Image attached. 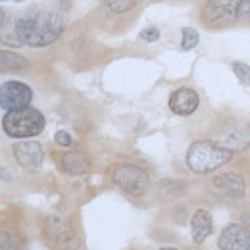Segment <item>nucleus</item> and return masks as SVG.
Masks as SVG:
<instances>
[{"instance_id": "nucleus-1", "label": "nucleus", "mask_w": 250, "mask_h": 250, "mask_svg": "<svg viewBox=\"0 0 250 250\" xmlns=\"http://www.w3.org/2000/svg\"><path fill=\"white\" fill-rule=\"evenodd\" d=\"M20 41L31 48H44L54 44L65 29V18L54 10H39L25 14L14 21Z\"/></svg>"}, {"instance_id": "nucleus-2", "label": "nucleus", "mask_w": 250, "mask_h": 250, "mask_svg": "<svg viewBox=\"0 0 250 250\" xmlns=\"http://www.w3.org/2000/svg\"><path fill=\"white\" fill-rule=\"evenodd\" d=\"M233 156V152L221 148L214 141H194L187 150V167L192 173L206 175L223 167Z\"/></svg>"}, {"instance_id": "nucleus-3", "label": "nucleus", "mask_w": 250, "mask_h": 250, "mask_svg": "<svg viewBox=\"0 0 250 250\" xmlns=\"http://www.w3.org/2000/svg\"><path fill=\"white\" fill-rule=\"evenodd\" d=\"M44 125H46V120H44L42 112L33 108V106L6 112L4 118H2L4 135L10 137V139H18V141L41 135L44 131Z\"/></svg>"}, {"instance_id": "nucleus-4", "label": "nucleus", "mask_w": 250, "mask_h": 250, "mask_svg": "<svg viewBox=\"0 0 250 250\" xmlns=\"http://www.w3.org/2000/svg\"><path fill=\"white\" fill-rule=\"evenodd\" d=\"M114 185L131 196H143L150 188V175L145 167L135 164H120L112 171Z\"/></svg>"}, {"instance_id": "nucleus-5", "label": "nucleus", "mask_w": 250, "mask_h": 250, "mask_svg": "<svg viewBox=\"0 0 250 250\" xmlns=\"http://www.w3.org/2000/svg\"><path fill=\"white\" fill-rule=\"evenodd\" d=\"M229 152H245L250 148V124L249 122H227L214 131L210 139Z\"/></svg>"}, {"instance_id": "nucleus-6", "label": "nucleus", "mask_w": 250, "mask_h": 250, "mask_svg": "<svg viewBox=\"0 0 250 250\" xmlns=\"http://www.w3.org/2000/svg\"><path fill=\"white\" fill-rule=\"evenodd\" d=\"M33 89L21 81H4L0 85V108L4 112L31 106Z\"/></svg>"}, {"instance_id": "nucleus-7", "label": "nucleus", "mask_w": 250, "mask_h": 250, "mask_svg": "<svg viewBox=\"0 0 250 250\" xmlns=\"http://www.w3.org/2000/svg\"><path fill=\"white\" fill-rule=\"evenodd\" d=\"M12 152L16 162L20 164V167H23L25 171H39L42 167V162H44V148L41 143L31 141V139H21L18 143H14L12 146Z\"/></svg>"}, {"instance_id": "nucleus-8", "label": "nucleus", "mask_w": 250, "mask_h": 250, "mask_svg": "<svg viewBox=\"0 0 250 250\" xmlns=\"http://www.w3.org/2000/svg\"><path fill=\"white\" fill-rule=\"evenodd\" d=\"M44 231H46V237L50 239V243H54V247H58V249L77 250L79 247V241H77L71 225L62 216H50L44 223Z\"/></svg>"}, {"instance_id": "nucleus-9", "label": "nucleus", "mask_w": 250, "mask_h": 250, "mask_svg": "<svg viewBox=\"0 0 250 250\" xmlns=\"http://www.w3.org/2000/svg\"><path fill=\"white\" fill-rule=\"evenodd\" d=\"M169 110L175 114V116H183L187 118L190 114H194L200 106V96L194 89L190 87H181L177 91H173L169 96V102H167Z\"/></svg>"}, {"instance_id": "nucleus-10", "label": "nucleus", "mask_w": 250, "mask_h": 250, "mask_svg": "<svg viewBox=\"0 0 250 250\" xmlns=\"http://www.w3.org/2000/svg\"><path fill=\"white\" fill-rule=\"evenodd\" d=\"M221 250H250V231L241 223H229L218 241Z\"/></svg>"}, {"instance_id": "nucleus-11", "label": "nucleus", "mask_w": 250, "mask_h": 250, "mask_svg": "<svg viewBox=\"0 0 250 250\" xmlns=\"http://www.w3.org/2000/svg\"><path fill=\"white\" fill-rule=\"evenodd\" d=\"M208 6L204 10V18L210 21L233 20L239 16L241 0H206Z\"/></svg>"}, {"instance_id": "nucleus-12", "label": "nucleus", "mask_w": 250, "mask_h": 250, "mask_svg": "<svg viewBox=\"0 0 250 250\" xmlns=\"http://www.w3.org/2000/svg\"><path fill=\"white\" fill-rule=\"evenodd\" d=\"M214 231V221H212V214L204 208L196 210L190 218V237L194 245H202Z\"/></svg>"}, {"instance_id": "nucleus-13", "label": "nucleus", "mask_w": 250, "mask_h": 250, "mask_svg": "<svg viewBox=\"0 0 250 250\" xmlns=\"http://www.w3.org/2000/svg\"><path fill=\"white\" fill-rule=\"evenodd\" d=\"M212 185L223 194L233 196V198H241L245 194V177L235 171H225V173L216 175L212 179Z\"/></svg>"}, {"instance_id": "nucleus-14", "label": "nucleus", "mask_w": 250, "mask_h": 250, "mask_svg": "<svg viewBox=\"0 0 250 250\" xmlns=\"http://www.w3.org/2000/svg\"><path fill=\"white\" fill-rule=\"evenodd\" d=\"M89 158L85 156L83 152L79 150H69V152H63L60 158V169H62L65 175H71V177H79V175H85L89 171Z\"/></svg>"}, {"instance_id": "nucleus-15", "label": "nucleus", "mask_w": 250, "mask_h": 250, "mask_svg": "<svg viewBox=\"0 0 250 250\" xmlns=\"http://www.w3.org/2000/svg\"><path fill=\"white\" fill-rule=\"evenodd\" d=\"M29 65L27 58L14 52V50H0V73H10V71H21Z\"/></svg>"}, {"instance_id": "nucleus-16", "label": "nucleus", "mask_w": 250, "mask_h": 250, "mask_svg": "<svg viewBox=\"0 0 250 250\" xmlns=\"http://www.w3.org/2000/svg\"><path fill=\"white\" fill-rule=\"evenodd\" d=\"M200 42V35L194 27H183L181 29V50H192Z\"/></svg>"}, {"instance_id": "nucleus-17", "label": "nucleus", "mask_w": 250, "mask_h": 250, "mask_svg": "<svg viewBox=\"0 0 250 250\" xmlns=\"http://www.w3.org/2000/svg\"><path fill=\"white\" fill-rule=\"evenodd\" d=\"M104 6L108 8V12L122 16L135 8V0H104Z\"/></svg>"}, {"instance_id": "nucleus-18", "label": "nucleus", "mask_w": 250, "mask_h": 250, "mask_svg": "<svg viewBox=\"0 0 250 250\" xmlns=\"http://www.w3.org/2000/svg\"><path fill=\"white\" fill-rule=\"evenodd\" d=\"M231 69H233L235 77L239 79V83H241V85H245V87H249L250 85V65L249 63L233 62L231 63Z\"/></svg>"}, {"instance_id": "nucleus-19", "label": "nucleus", "mask_w": 250, "mask_h": 250, "mask_svg": "<svg viewBox=\"0 0 250 250\" xmlns=\"http://www.w3.org/2000/svg\"><path fill=\"white\" fill-rule=\"evenodd\" d=\"M0 42H2V44H6V46H14V48L23 46V42L20 41V37H18V33H16L14 27H12L10 31H6V33H2V35H0Z\"/></svg>"}, {"instance_id": "nucleus-20", "label": "nucleus", "mask_w": 250, "mask_h": 250, "mask_svg": "<svg viewBox=\"0 0 250 250\" xmlns=\"http://www.w3.org/2000/svg\"><path fill=\"white\" fill-rule=\"evenodd\" d=\"M54 143L58 145V146H62V148H71L73 146V137L65 131V129H60V131H56V135H54Z\"/></svg>"}, {"instance_id": "nucleus-21", "label": "nucleus", "mask_w": 250, "mask_h": 250, "mask_svg": "<svg viewBox=\"0 0 250 250\" xmlns=\"http://www.w3.org/2000/svg\"><path fill=\"white\" fill-rule=\"evenodd\" d=\"M139 39L145 41V42H156L160 39V29L156 25H150V27H146V29H143L139 33Z\"/></svg>"}, {"instance_id": "nucleus-22", "label": "nucleus", "mask_w": 250, "mask_h": 250, "mask_svg": "<svg viewBox=\"0 0 250 250\" xmlns=\"http://www.w3.org/2000/svg\"><path fill=\"white\" fill-rule=\"evenodd\" d=\"M0 250H18L14 239L6 231H0Z\"/></svg>"}, {"instance_id": "nucleus-23", "label": "nucleus", "mask_w": 250, "mask_h": 250, "mask_svg": "<svg viewBox=\"0 0 250 250\" xmlns=\"http://www.w3.org/2000/svg\"><path fill=\"white\" fill-rule=\"evenodd\" d=\"M239 16H241V18H250V0H241Z\"/></svg>"}, {"instance_id": "nucleus-24", "label": "nucleus", "mask_w": 250, "mask_h": 250, "mask_svg": "<svg viewBox=\"0 0 250 250\" xmlns=\"http://www.w3.org/2000/svg\"><path fill=\"white\" fill-rule=\"evenodd\" d=\"M2 23H4V10L0 8V27H2Z\"/></svg>"}, {"instance_id": "nucleus-25", "label": "nucleus", "mask_w": 250, "mask_h": 250, "mask_svg": "<svg viewBox=\"0 0 250 250\" xmlns=\"http://www.w3.org/2000/svg\"><path fill=\"white\" fill-rule=\"evenodd\" d=\"M0 2H8V0H0ZM10 2H25V0H10Z\"/></svg>"}, {"instance_id": "nucleus-26", "label": "nucleus", "mask_w": 250, "mask_h": 250, "mask_svg": "<svg viewBox=\"0 0 250 250\" xmlns=\"http://www.w3.org/2000/svg\"><path fill=\"white\" fill-rule=\"evenodd\" d=\"M160 250H177V249H173V247H164V249H160Z\"/></svg>"}]
</instances>
